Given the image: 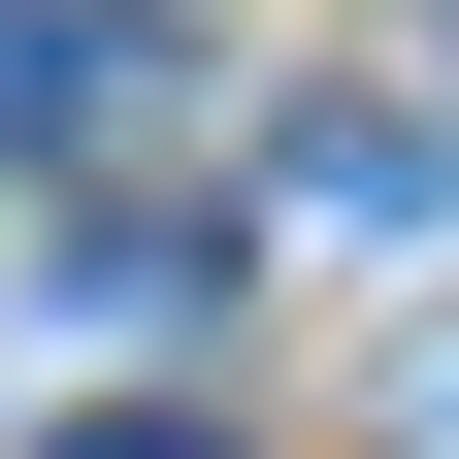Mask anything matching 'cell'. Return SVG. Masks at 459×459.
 <instances>
[{
  "label": "cell",
  "mask_w": 459,
  "mask_h": 459,
  "mask_svg": "<svg viewBox=\"0 0 459 459\" xmlns=\"http://www.w3.org/2000/svg\"><path fill=\"white\" fill-rule=\"evenodd\" d=\"M99 99H132V66H99V0H0V164H99Z\"/></svg>",
  "instance_id": "obj_1"
},
{
  "label": "cell",
  "mask_w": 459,
  "mask_h": 459,
  "mask_svg": "<svg viewBox=\"0 0 459 459\" xmlns=\"http://www.w3.org/2000/svg\"><path fill=\"white\" fill-rule=\"evenodd\" d=\"M66 459H230V427H164V394H132V427H66Z\"/></svg>",
  "instance_id": "obj_2"
}]
</instances>
